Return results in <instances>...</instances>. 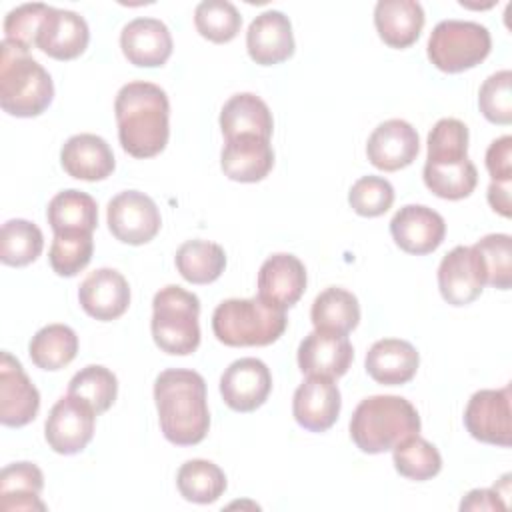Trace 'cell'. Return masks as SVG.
<instances>
[{
    "label": "cell",
    "mask_w": 512,
    "mask_h": 512,
    "mask_svg": "<svg viewBox=\"0 0 512 512\" xmlns=\"http://www.w3.org/2000/svg\"><path fill=\"white\" fill-rule=\"evenodd\" d=\"M154 400L162 434L176 446L202 442L210 428L204 378L186 368H168L154 382Z\"/></svg>",
    "instance_id": "1"
},
{
    "label": "cell",
    "mask_w": 512,
    "mask_h": 512,
    "mask_svg": "<svg viewBox=\"0 0 512 512\" xmlns=\"http://www.w3.org/2000/svg\"><path fill=\"white\" fill-rule=\"evenodd\" d=\"M118 140L134 158L160 154L170 136V102L166 92L152 82L124 84L114 102Z\"/></svg>",
    "instance_id": "2"
},
{
    "label": "cell",
    "mask_w": 512,
    "mask_h": 512,
    "mask_svg": "<svg viewBox=\"0 0 512 512\" xmlns=\"http://www.w3.org/2000/svg\"><path fill=\"white\" fill-rule=\"evenodd\" d=\"M54 98L50 74L36 62L28 48L2 40L0 44V106L16 118L40 116Z\"/></svg>",
    "instance_id": "3"
},
{
    "label": "cell",
    "mask_w": 512,
    "mask_h": 512,
    "mask_svg": "<svg viewBox=\"0 0 512 512\" xmlns=\"http://www.w3.org/2000/svg\"><path fill=\"white\" fill-rule=\"evenodd\" d=\"M420 432V416L410 400L392 394L364 398L350 420V436L366 454H382Z\"/></svg>",
    "instance_id": "4"
},
{
    "label": "cell",
    "mask_w": 512,
    "mask_h": 512,
    "mask_svg": "<svg viewBox=\"0 0 512 512\" xmlns=\"http://www.w3.org/2000/svg\"><path fill=\"white\" fill-rule=\"evenodd\" d=\"M288 326L286 310L254 298H228L212 314L214 336L232 348L268 346L276 342Z\"/></svg>",
    "instance_id": "5"
},
{
    "label": "cell",
    "mask_w": 512,
    "mask_h": 512,
    "mask_svg": "<svg viewBox=\"0 0 512 512\" xmlns=\"http://www.w3.org/2000/svg\"><path fill=\"white\" fill-rule=\"evenodd\" d=\"M200 300L182 286L160 288L152 300V338L172 356L192 354L200 344Z\"/></svg>",
    "instance_id": "6"
},
{
    "label": "cell",
    "mask_w": 512,
    "mask_h": 512,
    "mask_svg": "<svg viewBox=\"0 0 512 512\" xmlns=\"http://www.w3.org/2000/svg\"><path fill=\"white\" fill-rule=\"evenodd\" d=\"M430 62L448 74H458L478 66L492 48L486 26L470 20H442L428 38Z\"/></svg>",
    "instance_id": "7"
},
{
    "label": "cell",
    "mask_w": 512,
    "mask_h": 512,
    "mask_svg": "<svg viewBox=\"0 0 512 512\" xmlns=\"http://www.w3.org/2000/svg\"><path fill=\"white\" fill-rule=\"evenodd\" d=\"M96 410L82 398L66 394L50 410L44 436L48 446L64 456L82 452L94 436Z\"/></svg>",
    "instance_id": "8"
},
{
    "label": "cell",
    "mask_w": 512,
    "mask_h": 512,
    "mask_svg": "<svg viewBox=\"0 0 512 512\" xmlns=\"http://www.w3.org/2000/svg\"><path fill=\"white\" fill-rule=\"evenodd\" d=\"M106 218L112 236L130 246L150 242L162 224L156 202L138 190H124L116 194L108 202Z\"/></svg>",
    "instance_id": "9"
},
{
    "label": "cell",
    "mask_w": 512,
    "mask_h": 512,
    "mask_svg": "<svg viewBox=\"0 0 512 512\" xmlns=\"http://www.w3.org/2000/svg\"><path fill=\"white\" fill-rule=\"evenodd\" d=\"M464 426L472 438L494 444L510 446L512 440V410L510 386L500 390H478L468 400L464 410Z\"/></svg>",
    "instance_id": "10"
},
{
    "label": "cell",
    "mask_w": 512,
    "mask_h": 512,
    "mask_svg": "<svg viewBox=\"0 0 512 512\" xmlns=\"http://www.w3.org/2000/svg\"><path fill=\"white\" fill-rule=\"evenodd\" d=\"M272 390V374L258 358L234 360L220 376V394L228 408L236 412H254Z\"/></svg>",
    "instance_id": "11"
},
{
    "label": "cell",
    "mask_w": 512,
    "mask_h": 512,
    "mask_svg": "<svg viewBox=\"0 0 512 512\" xmlns=\"http://www.w3.org/2000/svg\"><path fill=\"white\" fill-rule=\"evenodd\" d=\"M40 410V392L26 376L22 364L10 354L0 358V422L10 428L30 424Z\"/></svg>",
    "instance_id": "12"
},
{
    "label": "cell",
    "mask_w": 512,
    "mask_h": 512,
    "mask_svg": "<svg viewBox=\"0 0 512 512\" xmlns=\"http://www.w3.org/2000/svg\"><path fill=\"white\" fill-rule=\"evenodd\" d=\"M486 284L484 268L472 246L452 248L438 266V288L450 306L474 302Z\"/></svg>",
    "instance_id": "13"
},
{
    "label": "cell",
    "mask_w": 512,
    "mask_h": 512,
    "mask_svg": "<svg viewBox=\"0 0 512 512\" xmlns=\"http://www.w3.org/2000/svg\"><path fill=\"white\" fill-rule=\"evenodd\" d=\"M390 234L400 250L424 256L442 244L446 236V222L428 206L406 204L392 216Z\"/></svg>",
    "instance_id": "14"
},
{
    "label": "cell",
    "mask_w": 512,
    "mask_h": 512,
    "mask_svg": "<svg viewBox=\"0 0 512 512\" xmlns=\"http://www.w3.org/2000/svg\"><path fill=\"white\" fill-rule=\"evenodd\" d=\"M420 150L416 128L400 118L386 120L374 128L366 144V156L372 166L384 172H396L410 166Z\"/></svg>",
    "instance_id": "15"
},
{
    "label": "cell",
    "mask_w": 512,
    "mask_h": 512,
    "mask_svg": "<svg viewBox=\"0 0 512 512\" xmlns=\"http://www.w3.org/2000/svg\"><path fill=\"white\" fill-rule=\"evenodd\" d=\"M342 408L340 390L332 378L308 376L294 392V420L310 432H326L338 420Z\"/></svg>",
    "instance_id": "16"
},
{
    "label": "cell",
    "mask_w": 512,
    "mask_h": 512,
    "mask_svg": "<svg viewBox=\"0 0 512 512\" xmlns=\"http://www.w3.org/2000/svg\"><path fill=\"white\" fill-rule=\"evenodd\" d=\"M354 360V348L346 334L310 332L298 346V368L308 376L340 378Z\"/></svg>",
    "instance_id": "17"
},
{
    "label": "cell",
    "mask_w": 512,
    "mask_h": 512,
    "mask_svg": "<svg viewBox=\"0 0 512 512\" xmlns=\"http://www.w3.org/2000/svg\"><path fill=\"white\" fill-rule=\"evenodd\" d=\"M82 310L100 322L120 318L130 306L128 280L114 268L90 272L78 290Z\"/></svg>",
    "instance_id": "18"
},
{
    "label": "cell",
    "mask_w": 512,
    "mask_h": 512,
    "mask_svg": "<svg viewBox=\"0 0 512 512\" xmlns=\"http://www.w3.org/2000/svg\"><path fill=\"white\" fill-rule=\"evenodd\" d=\"M248 56L260 66H274L294 54V34L290 18L280 10L258 14L246 32Z\"/></svg>",
    "instance_id": "19"
},
{
    "label": "cell",
    "mask_w": 512,
    "mask_h": 512,
    "mask_svg": "<svg viewBox=\"0 0 512 512\" xmlns=\"http://www.w3.org/2000/svg\"><path fill=\"white\" fill-rule=\"evenodd\" d=\"M306 290V268L294 254H272L264 260L258 272V296L276 306H294Z\"/></svg>",
    "instance_id": "20"
},
{
    "label": "cell",
    "mask_w": 512,
    "mask_h": 512,
    "mask_svg": "<svg viewBox=\"0 0 512 512\" xmlns=\"http://www.w3.org/2000/svg\"><path fill=\"white\" fill-rule=\"evenodd\" d=\"M120 48L130 64L156 68L172 54V34L158 18H134L122 28Z\"/></svg>",
    "instance_id": "21"
},
{
    "label": "cell",
    "mask_w": 512,
    "mask_h": 512,
    "mask_svg": "<svg viewBox=\"0 0 512 512\" xmlns=\"http://www.w3.org/2000/svg\"><path fill=\"white\" fill-rule=\"evenodd\" d=\"M88 40L90 30L80 14L52 6L38 32L36 48L56 60H74L86 50Z\"/></svg>",
    "instance_id": "22"
},
{
    "label": "cell",
    "mask_w": 512,
    "mask_h": 512,
    "mask_svg": "<svg viewBox=\"0 0 512 512\" xmlns=\"http://www.w3.org/2000/svg\"><path fill=\"white\" fill-rule=\"evenodd\" d=\"M222 172L234 182H260L274 166V150L268 138L244 134L228 138L220 154Z\"/></svg>",
    "instance_id": "23"
},
{
    "label": "cell",
    "mask_w": 512,
    "mask_h": 512,
    "mask_svg": "<svg viewBox=\"0 0 512 512\" xmlns=\"http://www.w3.org/2000/svg\"><path fill=\"white\" fill-rule=\"evenodd\" d=\"M64 172L76 180L96 182L114 172V154L108 142L96 134H76L60 150Z\"/></svg>",
    "instance_id": "24"
},
{
    "label": "cell",
    "mask_w": 512,
    "mask_h": 512,
    "mask_svg": "<svg viewBox=\"0 0 512 512\" xmlns=\"http://www.w3.org/2000/svg\"><path fill=\"white\" fill-rule=\"evenodd\" d=\"M366 372L384 386H400L416 376L420 356L416 348L400 338H382L366 354Z\"/></svg>",
    "instance_id": "25"
},
{
    "label": "cell",
    "mask_w": 512,
    "mask_h": 512,
    "mask_svg": "<svg viewBox=\"0 0 512 512\" xmlns=\"http://www.w3.org/2000/svg\"><path fill=\"white\" fill-rule=\"evenodd\" d=\"M378 36L390 48L412 46L424 28V10L416 0H380L374 8Z\"/></svg>",
    "instance_id": "26"
},
{
    "label": "cell",
    "mask_w": 512,
    "mask_h": 512,
    "mask_svg": "<svg viewBox=\"0 0 512 512\" xmlns=\"http://www.w3.org/2000/svg\"><path fill=\"white\" fill-rule=\"evenodd\" d=\"M220 128L226 140L244 134H254L270 140L274 120L268 104L260 96L252 92H240L228 98V102L222 106Z\"/></svg>",
    "instance_id": "27"
},
{
    "label": "cell",
    "mask_w": 512,
    "mask_h": 512,
    "mask_svg": "<svg viewBox=\"0 0 512 512\" xmlns=\"http://www.w3.org/2000/svg\"><path fill=\"white\" fill-rule=\"evenodd\" d=\"M44 474L32 462H14L0 472V508L14 510H46L40 500Z\"/></svg>",
    "instance_id": "28"
},
{
    "label": "cell",
    "mask_w": 512,
    "mask_h": 512,
    "mask_svg": "<svg viewBox=\"0 0 512 512\" xmlns=\"http://www.w3.org/2000/svg\"><path fill=\"white\" fill-rule=\"evenodd\" d=\"M48 224L54 234L94 232L98 224L96 200L80 190H62L48 202Z\"/></svg>",
    "instance_id": "29"
},
{
    "label": "cell",
    "mask_w": 512,
    "mask_h": 512,
    "mask_svg": "<svg viewBox=\"0 0 512 512\" xmlns=\"http://www.w3.org/2000/svg\"><path fill=\"white\" fill-rule=\"evenodd\" d=\"M310 318L314 330L348 334L360 322L358 298L344 288L330 286L314 298Z\"/></svg>",
    "instance_id": "30"
},
{
    "label": "cell",
    "mask_w": 512,
    "mask_h": 512,
    "mask_svg": "<svg viewBox=\"0 0 512 512\" xmlns=\"http://www.w3.org/2000/svg\"><path fill=\"white\" fill-rule=\"evenodd\" d=\"M180 276L190 284H210L226 268V252L208 240H186L174 256Z\"/></svg>",
    "instance_id": "31"
},
{
    "label": "cell",
    "mask_w": 512,
    "mask_h": 512,
    "mask_svg": "<svg viewBox=\"0 0 512 512\" xmlns=\"http://www.w3.org/2000/svg\"><path fill=\"white\" fill-rule=\"evenodd\" d=\"M28 354L30 360L42 370H62L78 354V336L66 324H48L32 336Z\"/></svg>",
    "instance_id": "32"
},
{
    "label": "cell",
    "mask_w": 512,
    "mask_h": 512,
    "mask_svg": "<svg viewBox=\"0 0 512 512\" xmlns=\"http://www.w3.org/2000/svg\"><path fill=\"white\" fill-rule=\"evenodd\" d=\"M426 188L444 200L468 198L478 184V170L470 158L460 162H428L424 164Z\"/></svg>",
    "instance_id": "33"
},
{
    "label": "cell",
    "mask_w": 512,
    "mask_h": 512,
    "mask_svg": "<svg viewBox=\"0 0 512 512\" xmlns=\"http://www.w3.org/2000/svg\"><path fill=\"white\" fill-rule=\"evenodd\" d=\"M176 486L188 502L212 504L226 490V474L218 464L194 458L178 468Z\"/></svg>",
    "instance_id": "34"
},
{
    "label": "cell",
    "mask_w": 512,
    "mask_h": 512,
    "mask_svg": "<svg viewBox=\"0 0 512 512\" xmlns=\"http://www.w3.org/2000/svg\"><path fill=\"white\" fill-rule=\"evenodd\" d=\"M44 248L42 230L24 218H14L2 224L0 234V260L6 266H28L34 262Z\"/></svg>",
    "instance_id": "35"
},
{
    "label": "cell",
    "mask_w": 512,
    "mask_h": 512,
    "mask_svg": "<svg viewBox=\"0 0 512 512\" xmlns=\"http://www.w3.org/2000/svg\"><path fill=\"white\" fill-rule=\"evenodd\" d=\"M392 450L396 472L408 480L424 482L434 478L442 470V456L438 448L424 440L420 434L402 440Z\"/></svg>",
    "instance_id": "36"
},
{
    "label": "cell",
    "mask_w": 512,
    "mask_h": 512,
    "mask_svg": "<svg viewBox=\"0 0 512 512\" xmlns=\"http://www.w3.org/2000/svg\"><path fill=\"white\" fill-rule=\"evenodd\" d=\"M194 26L202 38L224 44L238 36L242 16L228 0H204L194 10Z\"/></svg>",
    "instance_id": "37"
},
{
    "label": "cell",
    "mask_w": 512,
    "mask_h": 512,
    "mask_svg": "<svg viewBox=\"0 0 512 512\" xmlns=\"http://www.w3.org/2000/svg\"><path fill=\"white\" fill-rule=\"evenodd\" d=\"M68 394L86 400L96 410V414H102L114 404L118 396V380L106 366L90 364L72 376Z\"/></svg>",
    "instance_id": "38"
},
{
    "label": "cell",
    "mask_w": 512,
    "mask_h": 512,
    "mask_svg": "<svg viewBox=\"0 0 512 512\" xmlns=\"http://www.w3.org/2000/svg\"><path fill=\"white\" fill-rule=\"evenodd\" d=\"M472 250L482 262L486 284L508 290L512 286V238L508 234H488Z\"/></svg>",
    "instance_id": "39"
},
{
    "label": "cell",
    "mask_w": 512,
    "mask_h": 512,
    "mask_svg": "<svg viewBox=\"0 0 512 512\" xmlns=\"http://www.w3.org/2000/svg\"><path fill=\"white\" fill-rule=\"evenodd\" d=\"M94 252L92 232H74V234H54L50 246V266L58 276H76L88 266Z\"/></svg>",
    "instance_id": "40"
},
{
    "label": "cell",
    "mask_w": 512,
    "mask_h": 512,
    "mask_svg": "<svg viewBox=\"0 0 512 512\" xmlns=\"http://www.w3.org/2000/svg\"><path fill=\"white\" fill-rule=\"evenodd\" d=\"M468 158V128L456 118L438 120L428 134V162H460Z\"/></svg>",
    "instance_id": "41"
},
{
    "label": "cell",
    "mask_w": 512,
    "mask_h": 512,
    "mask_svg": "<svg viewBox=\"0 0 512 512\" xmlns=\"http://www.w3.org/2000/svg\"><path fill=\"white\" fill-rule=\"evenodd\" d=\"M352 210L366 218L382 216L394 204V188L382 176H362L348 192Z\"/></svg>",
    "instance_id": "42"
},
{
    "label": "cell",
    "mask_w": 512,
    "mask_h": 512,
    "mask_svg": "<svg viewBox=\"0 0 512 512\" xmlns=\"http://www.w3.org/2000/svg\"><path fill=\"white\" fill-rule=\"evenodd\" d=\"M512 72L500 70L484 80L478 92V106L482 116L492 124L512 122V92H510Z\"/></svg>",
    "instance_id": "43"
},
{
    "label": "cell",
    "mask_w": 512,
    "mask_h": 512,
    "mask_svg": "<svg viewBox=\"0 0 512 512\" xmlns=\"http://www.w3.org/2000/svg\"><path fill=\"white\" fill-rule=\"evenodd\" d=\"M50 8L52 6H48V4L34 2V4H22L14 10H10L4 20V38L30 50L32 46H36L38 32H40L42 22L48 16Z\"/></svg>",
    "instance_id": "44"
},
{
    "label": "cell",
    "mask_w": 512,
    "mask_h": 512,
    "mask_svg": "<svg viewBox=\"0 0 512 512\" xmlns=\"http://www.w3.org/2000/svg\"><path fill=\"white\" fill-rule=\"evenodd\" d=\"M486 168L492 176V182L512 180V136H500L488 146Z\"/></svg>",
    "instance_id": "45"
},
{
    "label": "cell",
    "mask_w": 512,
    "mask_h": 512,
    "mask_svg": "<svg viewBox=\"0 0 512 512\" xmlns=\"http://www.w3.org/2000/svg\"><path fill=\"white\" fill-rule=\"evenodd\" d=\"M460 510H506V504L500 500L498 492L476 488L468 492V496L462 500Z\"/></svg>",
    "instance_id": "46"
},
{
    "label": "cell",
    "mask_w": 512,
    "mask_h": 512,
    "mask_svg": "<svg viewBox=\"0 0 512 512\" xmlns=\"http://www.w3.org/2000/svg\"><path fill=\"white\" fill-rule=\"evenodd\" d=\"M488 202L490 206L502 214V216H510V182H490L488 186Z\"/></svg>",
    "instance_id": "47"
}]
</instances>
